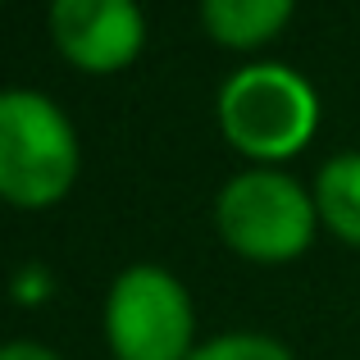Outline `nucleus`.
Here are the masks:
<instances>
[{
    "instance_id": "obj_7",
    "label": "nucleus",
    "mask_w": 360,
    "mask_h": 360,
    "mask_svg": "<svg viewBox=\"0 0 360 360\" xmlns=\"http://www.w3.org/2000/svg\"><path fill=\"white\" fill-rule=\"evenodd\" d=\"M315 210L333 224V233H342L347 242H360V150L333 155L319 169Z\"/></svg>"
},
{
    "instance_id": "obj_1",
    "label": "nucleus",
    "mask_w": 360,
    "mask_h": 360,
    "mask_svg": "<svg viewBox=\"0 0 360 360\" xmlns=\"http://www.w3.org/2000/svg\"><path fill=\"white\" fill-rule=\"evenodd\" d=\"M78 174V137L69 119L37 91H0V196L14 205H51Z\"/></svg>"
},
{
    "instance_id": "obj_3",
    "label": "nucleus",
    "mask_w": 360,
    "mask_h": 360,
    "mask_svg": "<svg viewBox=\"0 0 360 360\" xmlns=\"http://www.w3.org/2000/svg\"><path fill=\"white\" fill-rule=\"evenodd\" d=\"M219 233L251 260H292L315 233V201L288 174H238L214 205Z\"/></svg>"
},
{
    "instance_id": "obj_5",
    "label": "nucleus",
    "mask_w": 360,
    "mask_h": 360,
    "mask_svg": "<svg viewBox=\"0 0 360 360\" xmlns=\"http://www.w3.org/2000/svg\"><path fill=\"white\" fill-rule=\"evenodd\" d=\"M51 32L60 51L82 69H119L141 51V9L137 0H55Z\"/></svg>"
},
{
    "instance_id": "obj_4",
    "label": "nucleus",
    "mask_w": 360,
    "mask_h": 360,
    "mask_svg": "<svg viewBox=\"0 0 360 360\" xmlns=\"http://www.w3.org/2000/svg\"><path fill=\"white\" fill-rule=\"evenodd\" d=\"M105 333L119 360H187L192 301L183 283L155 264L123 269L105 301Z\"/></svg>"
},
{
    "instance_id": "obj_8",
    "label": "nucleus",
    "mask_w": 360,
    "mask_h": 360,
    "mask_svg": "<svg viewBox=\"0 0 360 360\" xmlns=\"http://www.w3.org/2000/svg\"><path fill=\"white\" fill-rule=\"evenodd\" d=\"M187 360H292V356L260 333H229V338L205 342L201 352H192Z\"/></svg>"
},
{
    "instance_id": "obj_6",
    "label": "nucleus",
    "mask_w": 360,
    "mask_h": 360,
    "mask_svg": "<svg viewBox=\"0 0 360 360\" xmlns=\"http://www.w3.org/2000/svg\"><path fill=\"white\" fill-rule=\"evenodd\" d=\"M205 27L214 41L224 46H260L264 37H274L292 14V0H201Z\"/></svg>"
},
{
    "instance_id": "obj_9",
    "label": "nucleus",
    "mask_w": 360,
    "mask_h": 360,
    "mask_svg": "<svg viewBox=\"0 0 360 360\" xmlns=\"http://www.w3.org/2000/svg\"><path fill=\"white\" fill-rule=\"evenodd\" d=\"M0 360H60V356L37 342H9V347H0Z\"/></svg>"
},
{
    "instance_id": "obj_2",
    "label": "nucleus",
    "mask_w": 360,
    "mask_h": 360,
    "mask_svg": "<svg viewBox=\"0 0 360 360\" xmlns=\"http://www.w3.org/2000/svg\"><path fill=\"white\" fill-rule=\"evenodd\" d=\"M319 101L301 73L283 64H246L219 91L224 137L255 160H283L315 132Z\"/></svg>"
}]
</instances>
